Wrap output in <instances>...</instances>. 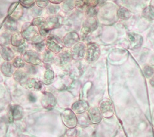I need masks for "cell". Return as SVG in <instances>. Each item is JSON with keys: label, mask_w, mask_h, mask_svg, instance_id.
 <instances>
[{"label": "cell", "mask_w": 154, "mask_h": 137, "mask_svg": "<svg viewBox=\"0 0 154 137\" xmlns=\"http://www.w3.org/2000/svg\"><path fill=\"white\" fill-rule=\"evenodd\" d=\"M54 100L53 97L45 96V99L43 100V104L46 108H51L54 105Z\"/></svg>", "instance_id": "cell-11"}, {"label": "cell", "mask_w": 154, "mask_h": 137, "mask_svg": "<svg viewBox=\"0 0 154 137\" xmlns=\"http://www.w3.org/2000/svg\"><path fill=\"white\" fill-rule=\"evenodd\" d=\"M22 109L19 106H13L11 110V116L12 119L18 120L22 117Z\"/></svg>", "instance_id": "cell-9"}, {"label": "cell", "mask_w": 154, "mask_h": 137, "mask_svg": "<svg viewBox=\"0 0 154 137\" xmlns=\"http://www.w3.org/2000/svg\"><path fill=\"white\" fill-rule=\"evenodd\" d=\"M128 42H129V48L131 49H135L139 48L143 45V39L140 35L134 33L130 32L127 34Z\"/></svg>", "instance_id": "cell-2"}, {"label": "cell", "mask_w": 154, "mask_h": 137, "mask_svg": "<svg viewBox=\"0 0 154 137\" xmlns=\"http://www.w3.org/2000/svg\"><path fill=\"white\" fill-rule=\"evenodd\" d=\"M100 55V49L99 46L94 43L89 45L88 48L87 58L88 59L91 61H96Z\"/></svg>", "instance_id": "cell-5"}, {"label": "cell", "mask_w": 154, "mask_h": 137, "mask_svg": "<svg viewBox=\"0 0 154 137\" xmlns=\"http://www.w3.org/2000/svg\"><path fill=\"white\" fill-rule=\"evenodd\" d=\"M63 120L65 125L70 128L74 127L77 123L76 116L70 110H66L63 113Z\"/></svg>", "instance_id": "cell-3"}, {"label": "cell", "mask_w": 154, "mask_h": 137, "mask_svg": "<svg viewBox=\"0 0 154 137\" xmlns=\"http://www.w3.org/2000/svg\"><path fill=\"white\" fill-rule=\"evenodd\" d=\"M86 26H85V28H86V30L88 31V32L93 31L94 30H95L97 27V23L96 20L93 18V17H91L89 18L86 23Z\"/></svg>", "instance_id": "cell-10"}, {"label": "cell", "mask_w": 154, "mask_h": 137, "mask_svg": "<svg viewBox=\"0 0 154 137\" xmlns=\"http://www.w3.org/2000/svg\"><path fill=\"white\" fill-rule=\"evenodd\" d=\"M89 109V104L86 101H80L75 103L73 106V109L75 113L78 114H82L85 113Z\"/></svg>", "instance_id": "cell-6"}, {"label": "cell", "mask_w": 154, "mask_h": 137, "mask_svg": "<svg viewBox=\"0 0 154 137\" xmlns=\"http://www.w3.org/2000/svg\"><path fill=\"white\" fill-rule=\"evenodd\" d=\"M88 117L92 123L97 124L101 122L103 117H102L99 108L94 107L89 110Z\"/></svg>", "instance_id": "cell-4"}, {"label": "cell", "mask_w": 154, "mask_h": 137, "mask_svg": "<svg viewBox=\"0 0 154 137\" xmlns=\"http://www.w3.org/2000/svg\"><path fill=\"white\" fill-rule=\"evenodd\" d=\"M99 109L102 117L105 118H111L114 115V109L113 104L109 99L105 98L100 101L99 104Z\"/></svg>", "instance_id": "cell-1"}, {"label": "cell", "mask_w": 154, "mask_h": 137, "mask_svg": "<svg viewBox=\"0 0 154 137\" xmlns=\"http://www.w3.org/2000/svg\"><path fill=\"white\" fill-rule=\"evenodd\" d=\"M143 16L149 20H154V7L151 5L146 7L143 11Z\"/></svg>", "instance_id": "cell-8"}, {"label": "cell", "mask_w": 154, "mask_h": 137, "mask_svg": "<svg viewBox=\"0 0 154 137\" xmlns=\"http://www.w3.org/2000/svg\"><path fill=\"white\" fill-rule=\"evenodd\" d=\"M29 99H30V101H32V102H35V96H32V95H30L29 96Z\"/></svg>", "instance_id": "cell-13"}, {"label": "cell", "mask_w": 154, "mask_h": 137, "mask_svg": "<svg viewBox=\"0 0 154 137\" xmlns=\"http://www.w3.org/2000/svg\"><path fill=\"white\" fill-rule=\"evenodd\" d=\"M143 72L147 78H151L154 75V69L150 66H146L143 69Z\"/></svg>", "instance_id": "cell-12"}, {"label": "cell", "mask_w": 154, "mask_h": 137, "mask_svg": "<svg viewBox=\"0 0 154 137\" xmlns=\"http://www.w3.org/2000/svg\"><path fill=\"white\" fill-rule=\"evenodd\" d=\"M131 16V12L125 7H120L117 10V16L122 20L129 19Z\"/></svg>", "instance_id": "cell-7"}]
</instances>
